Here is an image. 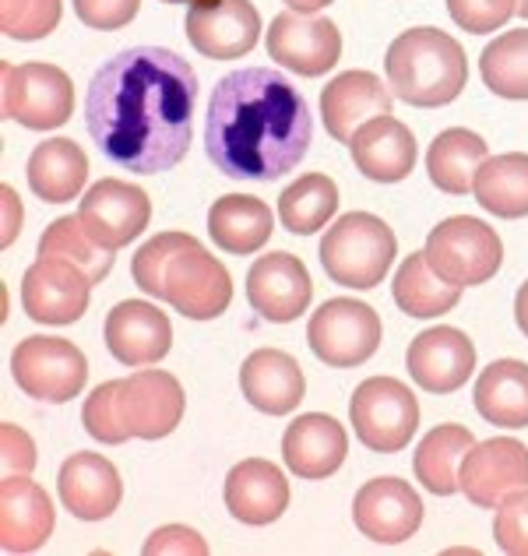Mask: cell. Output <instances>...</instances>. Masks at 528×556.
Segmentation results:
<instances>
[{
  "instance_id": "cell-1",
  "label": "cell",
  "mask_w": 528,
  "mask_h": 556,
  "mask_svg": "<svg viewBox=\"0 0 528 556\" xmlns=\"http://www.w3.org/2000/svg\"><path fill=\"white\" fill-rule=\"evenodd\" d=\"M198 71L166 47H130L102 64L85 96V127L127 173H169L194 138Z\"/></svg>"
},
{
  "instance_id": "cell-2",
  "label": "cell",
  "mask_w": 528,
  "mask_h": 556,
  "mask_svg": "<svg viewBox=\"0 0 528 556\" xmlns=\"http://www.w3.org/2000/svg\"><path fill=\"white\" fill-rule=\"evenodd\" d=\"M314 141V116L286 75L240 67L218 78L204 116V152L232 180H278Z\"/></svg>"
},
{
  "instance_id": "cell-3",
  "label": "cell",
  "mask_w": 528,
  "mask_h": 556,
  "mask_svg": "<svg viewBox=\"0 0 528 556\" xmlns=\"http://www.w3.org/2000/svg\"><path fill=\"white\" fill-rule=\"evenodd\" d=\"M130 275L141 292L169 300L176 314L190 320H212L232 303V278L190 232H159L135 254Z\"/></svg>"
},
{
  "instance_id": "cell-4",
  "label": "cell",
  "mask_w": 528,
  "mask_h": 556,
  "mask_svg": "<svg viewBox=\"0 0 528 556\" xmlns=\"http://www.w3.org/2000/svg\"><path fill=\"white\" fill-rule=\"evenodd\" d=\"M385 71L394 99L419 110L448 106L462 96L468 81L462 42L430 25L408 28L394 39L385 56Z\"/></svg>"
},
{
  "instance_id": "cell-5",
  "label": "cell",
  "mask_w": 528,
  "mask_h": 556,
  "mask_svg": "<svg viewBox=\"0 0 528 556\" xmlns=\"http://www.w3.org/2000/svg\"><path fill=\"white\" fill-rule=\"evenodd\" d=\"M399 240L385 218L370 212H349L320 240V268L335 286L374 289L385 282Z\"/></svg>"
},
{
  "instance_id": "cell-6",
  "label": "cell",
  "mask_w": 528,
  "mask_h": 556,
  "mask_svg": "<svg viewBox=\"0 0 528 556\" xmlns=\"http://www.w3.org/2000/svg\"><path fill=\"white\" fill-rule=\"evenodd\" d=\"M349 416L363 447L394 455V451L408 447V441H413L419 427V402L402 380L370 377L352 391Z\"/></svg>"
},
{
  "instance_id": "cell-7",
  "label": "cell",
  "mask_w": 528,
  "mask_h": 556,
  "mask_svg": "<svg viewBox=\"0 0 528 556\" xmlns=\"http://www.w3.org/2000/svg\"><path fill=\"white\" fill-rule=\"evenodd\" d=\"M427 257L430 265L454 286H482L490 282L504 261L501 237L473 215L444 218L427 237Z\"/></svg>"
},
{
  "instance_id": "cell-8",
  "label": "cell",
  "mask_w": 528,
  "mask_h": 556,
  "mask_svg": "<svg viewBox=\"0 0 528 556\" xmlns=\"http://www.w3.org/2000/svg\"><path fill=\"white\" fill-rule=\"evenodd\" d=\"M11 377L28 399L61 405L81 394L88 380V363L75 342L28 334L11 353Z\"/></svg>"
},
{
  "instance_id": "cell-9",
  "label": "cell",
  "mask_w": 528,
  "mask_h": 556,
  "mask_svg": "<svg viewBox=\"0 0 528 556\" xmlns=\"http://www.w3.org/2000/svg\"><path fill=\"white\" fill-rule=\"evenodd\" d=\"M0 99H4V116L28 130H53L64 127L75 110V85L67 71L53 64H22L0 67Z\"/></svg>"
},
{
  "instance_id": "cell-10",
  "label": "cell",
  "mask_w": 528,
  "mask_h": 556,
  "mask_svg": "<svg viewBox=\"0 0 528 556\" xmlns=\"http://www.w3.org/2000/svg\"><path fill=\"white\" fill-rule=\"evenodd\" d=\"M306 342L325 367H363L380 349V317L360 300H328L306 325Z\"/></svg>"
},
{
  "instance_id": "cell-11",
  "label": "cell",
  "mask_w": 528,
  "mask_h": 556,
  "mask_svg": "<svg viewBox=\"0 0 528 556\" xmlns=\"http://www.w3.org/2000/svg\"><path fill=\"white\" fill-rule=\"evenodd\" d=\"M268 56L303 78H320L342 56L339 25L317 11H282L268 25Z\"/></svg>"
},
{
  "instance_id": "cell-12",
  "label": "cell",
  "mask_w": 528,
  "mask_h": 556,
  "mask_svg": "<svg viewBox=\"0 0 528 556\" xmlns=\"http://www.w3.org/2000/svg\"><path fill=\"white\" fill-rule=\"evenodd\" d=\"M187 39L209 61H240L261 39V14L251 0H190Z\"/></svg>"
},
{
  "instance_id": "cell-13",
  "label": "cell",
  "mask_w": 528,
  "mask_h": 556,
  "mask_svg": "<svg viewBox=\"0 0 528 556\" xmlns=\"http://www.w3.org/2000/svg\"><path fill=\"white\" fill-rule=\"evenodd\" d=\"M352 521L356 529L380 546H399L413 539L423 525V501L405 479L380 476L363 482L352 501Z\"/></svg>"
},
{
  "instance_id": "cell-14",
  "label": "cell",
  "mask_w": 528,
  "mask_h": 556,
  "mask_svg": "<svg viewBox=\"0 0 528 556\" xmlns=\"http://www.w3.org/2000/svg\"><path fill=\"white\" fill-rule=\"evenodd\" d=\"M462 493L476 507H501L511 493L528 490V447L515 437L482 441L462 462Z\"/></svg>"
},
{
  "instance_id": "cell-15",
  "label": "cell",
  "mask_w": 528,
  "mask_h": 556,
  "mask_svg": "<svg viewBox=\"0 0 528 556\" xmlns=\"http://www.w3.org/2000/svg\"><path fill=\"white\" fill-rule=\"evenodd\" d=\"M78 218L96 243L110 247V251H121V247L138 240L141 232L149 229L152 201L135 184L99 180L96 187H88V194L81 198Z\"/></svg>"
},
{
  "instance_id": "cell-16",
  "label": "cell",
  "mask_w": 528,
  "mask_h": 556,
  "mask_svg": "<svg viewBox=\"0 0 528 556\" xmlns=\"http://www.w3.org/2000/svg\"><path fill=\"white\" fill-rule=\"evenodd\" d=\"M92 278L56 257H39L22 278V306L39 325H75L88 311Z\"/></svg>"
},
{
  "instance_id": "cell-17",
  "label": "cell",
  "mask_w": 528,
  "mask_h": 556,
  "mask_svg": "<svg viewBox=\"0 0 528 556\" xmlns=\"http://www.w3.org/2000/svg\"><path fill=\"white\" fill-rule=\"evenodd\" d=\"M311 296L314 282L306 275V265L289 251L264 254L247 271V300L272 325H286V320L306 314Z\"/></svg>"
},
{
  "instance_id": "cell-18",
  "label": "cell",
  "mask_w": 528,
  "mask_h": 556,
  "mask_svg": "<svg viewBox=\"0 0 528 556\" xmlns=\"http://www.w3.org/2000/svg\"><path fill=\"white\" fill-rule=\"evenodd\" d=\"M408 377L430 394H451L458 391L476 370V345L458 328H430L408 342Z\"/></svg>"
},
{
  "instance_id": "cell-19",
  "label": "cell",
  "mask_w": 528,
  "mask_h": 556,
  "mask_svg": "<svg viewBox=\"0 0 528 556\" xmlns=\"http://www.w3.org/2000/svg\"><path fill=\"white\" fill-rule=\"evenodd\" d=\"M391 102V85L380 81L374 71H345V75L331 78L325 92H320V121H325V130L335 141L349 144V138L366 121L388 116Z\"/></svg>"
},
{
  "instance_id": "cell-20",
  "label": "cell",
  "mask_w": 528,
  "mask_h": 556,
  "mask_svg": "<svg viewBox=\"0 0 528 556\" xmlns=\"http://www.w3.org/2000/svg\"><path fill=\"white\" fill-rule=\"evenodd\" d=\"M173 345L169 317L149 300L116 303L106 317V349L124 367H152Z\"/></svg>"
},
{
  "instance_id": "cell-21",
  "label": "cell",
  "mask_w": 528,
  "mask_h": 556,
  "mask_svg": "<svg viewBox=\"0 0 528 556\" xmlns=\"http://www.w3.org/2000/svg\"><path fill=\"white\" fill-rule=\"evenodd\" d=\"M187 394L166 370H138L124 380V416L141 441H163L184 419Z\"/></svg>"
},
{
  "instance_id": "cell-22",
  "label": "cell",
  "mask_w": 528,
  "mask_h": 556,
  "mask_svg": "<svg viewBox=\"0 0 528 556\" xmlns=\"http://www.w3.org/2000/svg\"><path fill=\"white\" fill-rule=\"evenodd\" d=\"M349 433L339 419L325 413L297 416L282 437V458L292 476L300 479H328L345 465Z\"/></svg>"
},
{
  "instance_id": "cell-23",
  "label": "cell",
  "mask_w": 528,
  "mask_h": 556,
  "mask_svg": "<svg viewBox=\"0 0 528 556\" xmlns=\"http://www.w3.org/2000/svg\"><path fill=\"white\" fill-rule=\"evenodd\" d=\"M56 490H61L64 507L81 521L110 518L124 501V482L116 465L102 455H92V451H78L61 465Z\"/></svg>"
},
{
  "instance_id": "cell-24",
  "label": "cell",
  "mask_w": 528,
  "mask_h": 556,
  "mask_svg": "<svg viewBox=\"0 0 528 556\" xmlns=\"http://www.w3.org/2000/svg\"><path fill=\"white\" fill-rule=\"evenodd\" d=\"M53 504L39 482L4 476L0 482V546L4 553H36L53 535Z\"/></svg>"
},
{
  "instance_id": "cell-25",
  "label": "cell",
  "mask_w": 528,
  "mask_h": 556,
  "mask_svg": "<svg viewBox=\"0 0 528 556\" xmlns=\"http://www.w3.org/2000/svg\"><path fill=\"white\" fill-rule=\"evenodd\" d=\"M352 163L366 180L377 184H399L416 166V138L402 121L394 116H374L356 135L349 138Z\"/></svg>"
},
{
  "instance_id": "cell-26",
  "label": "cell",
  "mask_w": 528,
  "mask_h": 556,
  "mask_svg": "<svg viewBox=\"0 0 528 556\" xmlns=\"http://www.w3.org/2000/svg\"><path fill=\"white\" fill-rule=\"evenodd\" d=\"M226 507L243 525L278 521L289 507V482L282 468L264 458H247L232 465L226 476Z\"/></svg>"
},
{
  "instance_id": "cell-27",
  "label": "cell",
  "mask_w": 528,
  "mask_h": 556,
  "mask_svg": "<svg viewBox=\"0 0 528 556\" xmlns=\"http://www.w3.org/2000/svg\"><path fill=\"white\" fill-rule=\"evenodd\" d=\"M243 399L264 416H289L303 402L306 380L300 363L282 349H257L240 367Z\"/></svg>"
},
{
  "instance_id": "cell-28",
  "label": "cell",
  "mask_w": 528,
  "mask_h": 556,
  "mask_svg": "<svg viewBox=\"0 0 528 556\" xmlns=\"http://www.w3.org/2000/svg\"><path fill=\"white\" fill-rule=\"evenodd\" d=\"M212 243L226 254H257L275 232V215L264 201L251 194H226L212 204L209 212Z\"/></svg>"
},
{
  "instance_id": "cell-29",
  "label": "cell",
  "mask_w": 528,
  "mask_h": 556,
  "mask_svg": "<svg viewBox=\"0 0 528 556\" xmlns=\"http://www.w3.org/2000/svg\"><path fill=\"white\" fill-rule=\"evenodd\" d=\"M25 177L36 198L47 204H64L81 194L88 180V155L71 138H50L36 144V152L28 155Z\"/></svg>"
},
{
  "instance_id": "cell-30",
  "label": "cell",
  "mask_w": 528,
  "mask_h": 556,
  "mask_svg": "<svg viewBox=\"0 0 528 556\" xmlns=\"http://www.w3.org/2000/svg\"><path fill=\"white\" fill-rule=\"evenodd\" d=\"M490 159L487 141H482L476 130H465V127H448L440 130L433 138L430 152H427V173L437 190L444 194L462 198L473 190L476 184V173L482 169V163Z\"/></svg>"
},
{
  "instance_id": "cell-31",
  "label": "cell",
  "mask_w": 528,
  "mask_h": 556,
  "mask_svg": "<svg viewBox=\"0 0 528 556\" xmlns=\"http://www.w3.org/2000/svg\"><path fill=\"white\" fill-rule=\"evenodd\" d=\"M476 408L493 427H528V363L496 359L476 380Z\"/></svg>"
},
{
  "instance_id": "cell-32",
  "label": "cell",
  "mask_w": 528,
  "mask_h": 556,
  "mask_svg": "<svg viewBox=\"0 0 528 556\" xmlns=\"http://www.w3.org/2000/svg\"><path fill=\"white\" fill-rule=\"evenodd\" d=\"M476 447V437L468 427H458V422H444V427L430 430L423 437V444L416 447V479L437 496H451L462 490L458 472L468 451Z\"/></svg>"
},
{
  "instance_id": "cell-33",
  "label": "cell",
  "mask_w": 528,
  "mask_h": 556,
  "mask_svg": "<svg viewBox=\"0 0 528 556\" xmlns=\"http://www.w3.org/2000/svg\"><path fill=\"white\" fill-rule=\"evenodd\" d=\"M391 289H394V303H399L408 317H423V320L454 311L462 300V286L448 282V278L430 265L427 251L408 254L402 261Z\"/></svg>"
},
{
  "instance_id": "cell-34",
  "label": "cell",
  "mask_w": 528,
  "mask_h": 556,
  "mask_svg": "<svg viewBox=\"0 0 528 556\" xmlns=\"http://www.w3.org/2000/svg\"><path fill=\"white\" fill-rule=\"evenodd\" d=\"M473 194L496 218H525L528 215V155L507 152L493 155L476 173Z\"/></svg>"
},
{
  "instance_id": "cell-35",
  "label": "cell",
  "mask_w": 528,
  "mask_h": 556,
  "mask_svg": "<svg viewBox=\"0 0 528 556\" xmlns=\"http://www.w3.org/2000/svg\"><path fill=\"white\" fill-rule=\"evenodd\" d=\"M335 212H339V187L325 173H306L278 198V218L297 237H311V232L325 229Z\"/></svg>"
},
{
  "instance_id": "cell-36",
  "label": "cell",
  "mask_w": 528,
  "mask_h": 556,
  "mask_svg": "<svg viewBox=\"0 0 528 556\" xmlns=\"http://www.w3.org/2000/svg\"><path fill=\"white\" fill-rule=\"evenodd\" d=\"M39 257L67 261V265L81 268L92 282H102V278L113 271V251L88 237V229L81 226L78 215H64V218H56V223H50V229L42 232V240H39Z\"/></svg>"
},
{
  "instance_id": "cell-37",
  "label": "cell",
  "mask_w": 528,
  "mask_h": 556,
  "mask_svg": "<svg viewBox=\"0 0 528 556\" xmlns=\"http://www.w3.org/2000/svg\"><path fill=\"white\" fill-rule=\"evenodd\" d=\"M487 89L501 99H528V28L496 36L479 56Z\"/></svg>"
},
{
  "instance_id": "cell-38",
  "label": "cell",
  "mask_w": 528,
  "mask_h": 556,
  "mask_svg": "<svg viewBox=\"0 0 528 556\" xmlns=\"http://www.w3.org/2000/svg\"><path fill=\"white\" fill-rule=\"evenodd\" d=\"M81 422L88 437H96L99 444H124L127 437H135L124 416V380H106L85 399Z\"/></svg>"
},
{
  "instance_id": "cell-39",
  "label": "cell",
  "mask_w": 528,
  "mask_h": 556,
  "mask_svg": "<svg viewBox=\"0 0 528 556\" xmlns=\"http://www.w3.org/2000/svg\"><path fill=\"white\" fill-rule=\"evenodd\" d=\"M61 0H0V33L18 42L47 39L61 25Z\"/></svg>"
},
{
  "instance_id": "cell-40",
  "label": "cell",
  "mask_w": 528,
  "mask_h": 556,
  "mask_svg": "<svg viewBox=\"0 0 528 556\" xmlns=\"http://www.w3.org/2000/svg\"><path fill=\"white\" fill-rule=\"evenodd\" d=\"M448 11L458 28L473 36H487L504 28L518 14V0H448Z\"/></svg>"
},
{
  "instance_id": "cell-41",
  "label": "cell",
  "mask_w": 528,
  "mask_h": 556,
  "mask_svg": "<svg viewBox=\"0 0 528 556\" xmlns=\"http://www.w3.org/2000/svg\"><path fill=\"white\" fill-rule=\"evenodd\" d=\"M493 539L504 553L528 556V490L511 493L507 501L496 507Z\"/></svg>"
},
{
  "instance_id": "cell-42",
  "label": "cell",
  "mask_w": 528,
  "mask_h": 556,
  "mask_svg": "<svg viewBox=\"0 0 528 556\" xmlns=\"http://www.w3.org/2000/svg\"><path fill=\"white\" fill-rule=\"evenodd\" d=\"M138 8L141 0H75V14L88 28H99V33H113V28L135 22Z\"/></svg>"
},
{
  "instance_id": "cell-43",
  "label": "cell",
  "mask_w": 528,
  "mask_h": 556,
  "mask_svg": "<svg viewBox=\"0 0 528 556\" xmlns=\"http://www.w3.org/2000/svg\"><path fill=\"white\" fill-rule=\"evenodd\" d=\"M209 553V543L187 525H163L149 535L144 543V556H204Z\"/></svg>"
},
{
  "instance_id": "cell-44",
  "label": "cell",
  "mask_w": 528,
  "mask_h": 556,
  "mask_svg": "<svg viewBox=\"0 0 528 556\" xmlns=\"http://www.w3.org/2000/svg\"><path fill=\"white\" fill-rule=\"evenodd\" d=\"M0 465H4V476H28L36 468L33 437L14 422H0Z\"/></svg>"
},
{
  "instance_id": "cell-45",
  "label": "cell",
  "mask_w": 528,
  "mask_h": 556,
  "mask_svg": "<svg viewBox=\"0 0 528 556\" xmlns=\"http://www.w3.org/2000/svg\"><path fill=\"white\" fill-rule=\"evenodd\" d=\"M0 208H4V223H0V243L4 247H11L14 243V237H18V229H22V201H18V194H14L11 187H0Z\"/></svg>"
},
{
  "instance_id": "cell-46",
  "label": "cell",
  "mask_w": 528,
  "mask_h": 556,
  "mask_svg": "<svg viewBox=\"0 0 528 556\" xmlns=\"http://www.w3.org/2000/svg\"><path fill=\"white\" fill-rule=\"evenodd\" d=\"M515 320H518L521 334L528 339V282L518 289V296H515Z\"/></svg>"
},
{
  "instance_id": "cell-47",
  "label": "cell",
  "mask_w": 528,
  "mask_h": 556,
  "mask_svg": "<svg viewBox=\"0 0 528 556\" xmlns=\"http://www.w3.org/2000/svg\"><path fill=\"white\" fill-rule=\"evenodd\" d=\"M282 4H289L292 11H320V8H328L331 0H282Z\"/></svg>"
},
{
  "instance_id": "cell-48",
  "label": "cell",
  "mask_w": 528,
  "mask_h": 556,
  "mask_svg": "<svg viewBox=\"0 0 528 556\" xmlns=\"http://www.w3.org/2000/svg\"><path fill=\"white\" fill-rule=\"evenodd\" d=\"M518 14H521V18H528V0H518Z\"/></svg>"
},
{
  "instance_id": "cell-49",
  "label": "cell",
  "mask_w": 528,
  "mask_h": 556,
  "mask_svg": "<svg viewBox=\"0 0 528 556\" xmlns=\"http://www.w3.org/2000/svg\"><path fill=\"white\" fill-rule=\"evenodd\" d=\"M163 4H190V0H163Z\"/></svg>"
}]
</instances>
